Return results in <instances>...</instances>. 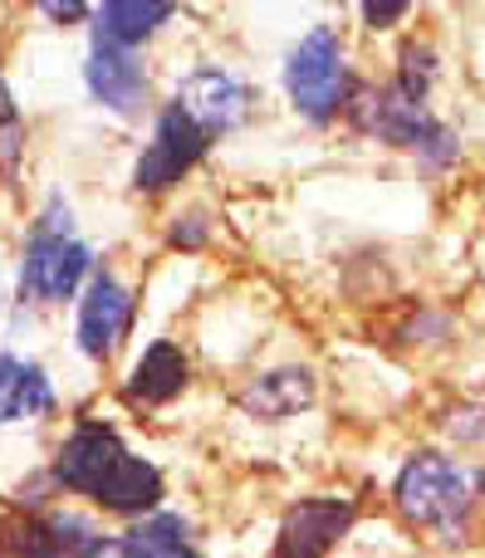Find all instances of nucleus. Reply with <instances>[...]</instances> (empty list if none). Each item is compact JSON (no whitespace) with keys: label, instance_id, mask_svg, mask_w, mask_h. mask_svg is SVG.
Listing matches in <instances>:
<instances>
[{"label":"nucleus","instance_id":"obj_1","mask_svg":"<svg viewBox=\"0 0 485 558\" xmlns=\"http://www.w3.org/2000/svg\"><path fill=\"white\" fill-rule=\"evenodd\" d=\"M54 481L113 514H153L162 505V471L118 441L113 426L78 422L54 456Z\"/></svg>","mask_w":485,"mask_h":558},{"label":"nucleus","instance_id":"obj_2","mask_svg":"<svg viewBox=\"0 0 485 558\" xmlns=\"http://www.w3.org/2000/svg\"><path fill=\"white\" fill-rule=\"evenodd\" d=\"M349 113L363 133L383 137V143H392V147H408V153H417L427 167H451L461 157V137L451 133L441 118L427 113V98L402 94L398 84L353 88Z\"/></svg>","mask_w":485,"mask_h":558},{"label":"nucleus","instance_id":"obj_3","mask_svg":"<svg viewBox=\"0 0 485 558\" xmlns=\"http://www.w3.org/2000/svg\"><path fill=\"white\" fill-rule=\"evenodd\" d=\"M392 500H398L402 520L417 524V530L461 534L471 520V505H476V490H471L466 471L451 456L417 451L408 456V465L392 481Z\"/></svg>","mask_w":485,"mask_h":558},{"label":"nucleus","instance_id":"obj_4","mask_svg":"<svg viewBox=\"0 0 485 558\" xmlns=\"http://www.w3.org/2000/svg\"><path fill=\"white\" fill-rule=\"evenodd\" d=\"M284 94H290L294 113L310 118L314 128H329L334 118L349 108L353 78L343 64V39L334 25H314L284 59Z\"/></svg>","mask_w":485,"mask_h":558},{"label":"nucleus","instance_id":"obj_5","mask_svg":"<svg viewBox=\"0 0 485 558\" xmlns=\"http://www.w3.org/2000/svg\"><path fill=\"white\" fill-rule=\"evenodd\" d=\"M88 270H94V251L74 231H29L25 260H20V294L35 304H64L84 289Z\"/></svg>","mask_w":485,"mask_h":558},{"label":"nucleus","instance_id":"obj_6","mask_svg":"<svg viewBox=\"0 0 485 558\" xmlns=\"http://www.w3.org/2000/svg\"><path fill=\"white\" fill-rule=\"evenodd\" d=\"M206 147H211V133H206L182 104L162 108L153 123V143L143 147V157H137V167H133V186L137 192H167V186H177L202 162Z\"/></svg>","mask_w":485,"mask_h":558},{"label":"nucleus","instance_id":"obj_7","mask_svg":"<svg viewBox=\"0 0 485 558\" xmlns=\"http://www.w3.org/2000/svg\"><path fill=\"white\" fill-rule=\"evenodd\" d=\"M133 314H137L133 294H128L113 275L108 270L88 275V289H84V299H78V348H84L88 357H98V363L113 357L118 348H123L128 328H133Z\"/></svg>","mask_w":485,"mask_h":558},{"label":"nucleus","instance_id":"obj_8","mask_svg":"<svg viewBox=\"0 0 485 558\" xmlns=\"http://www.w3.org/2000/svg\"><path fill=\"white\" fill-rule=\"evenodd\" d=\"M5 554H113V539L98 534L84 514H25L0 524Z\"/></svg>","mask_w":485,"mask_h":558},{"label":"nucleus","instance_id":"obj_9","mask_svg":"<svg viewBox=\"0 0 485 558\" xmlns=\"http://www.w3.org/2000/svg\"><path fill=\"white\" fill-rule=\"evenodd\" d=\"M177 104H182L211 137H221V133H235V128L251 118V88H245L235 74H226V69L202 64L177 84Z\"/></svg>","mask_w":485,"mask_h":558},{"label":"nucleus","instance_id":"obj_10","mask_svg":"<svg viewBox=\"0 0 485 558\" xmlns=\"http://www.w3.org/2000/svg\"><path fill=\"white\" fill-rule=\"evenodd\" d=\"M359 520V505L353 500H334V495H314V500H300L280 524V544L275 554L284 558H319L329 554L343 534Z\"/></svg>","mask_w":485,"mask_h":558},{"label":"nucleus","instance_id":"obj_11","mask_svg":"<svg viewBox=\"0 0 485 558\" xmlns=\"http://www.w3.org/2000/svg\"><path fill=\"white\" fill-rule=\"evenodd\" d=\"M84 84H88V94H94V104H104L108 113H118V118H137L147 104V74L128 45L94 39L88 64H84Z\"/></svg>","mask_w":485,"mask_h":558},{"label":"nucleus","instance_id":"obj_12","mask_svg":"<svg viewBox=\"0 0 485 558\" xmlns=\"http://www.w3.org/2000/svg\"><path fill=\"white\" fill-rule=\"evenodd\" d=\"M314 397H319V383L310 367H275L241 392V412L255 422H284V416H300L304 407H314Z\"/></svg>","mask_w":485,"mask_h":558},{"label":"nucleus","instance_id":"obj_13","mask_svg":"<svg viewBox=\"0 0 485 558\" xmlns=\"http://www.w3.org/2000/svg\"><path fill=\"white\" fill-rule=\"evenodd\" d=\"M172 15H177V0H98L94 5V39L137 49V45H147Z\"/></svg>","mask_w":485,"mask_h":558},{"label":"nucleus","instance_id":"obj_14","mask_svg":"<svg viewBox=\"0 0 485 558\" xmlns=\"http://www.w3.org/2000/svg\"><path fill=\"white\" fill-rule=\"evenodd\" d=\"M186 383H192L186 353L177 343H167V338H157V343H147V353L137 357L133 377H128V397L147 407H167L172 397L186 392Z\"/></svg>","mask_w":485,"mask_h":558},{"label":"nucleus","instance_id":"obj_15","mask_svg":"<svg viewBox=\"0 0 485 558\" xmlns=\"http://www.w3.org/2000/svg\"><path fill=\"white\" fill-rule=\"evenodd\" d=\"M45 412H54V387H49L45 367L29 363V357L0 353V426Z\"/></svg>","mask_w":485,"mask_h":558},{"label":"nucleus","instance_id":"obj_16","mask_svg":"<svg viewBox=\"0 0 485 558\" xmlns=\"http://www.w3.org/2000/svg\"><path fill=\"white\" fill-rule=\"evenodd\" d=\"M192 524L182 520V514H147L143 524H133V530L123 534V539H113V554H143V558H182L192 554Z\"/></svg>","mask_w":485,"mask_h":558},{"label":"nucleus","instance_id":"obj_17","mask_svg":"<svg viewBox=\"0 0 485 558\" xmlns=\"http://www.w3.org/2000/svg\"><path fill=\"white\" fill-rule=\"evenodd\" d=\"M398 59H402V69H398L392 84H398L402 94H412V98H427L432 78H437V54H432L427 45H408Z\"/></svg>","mask_w":485,"mask_h":558},{"label":"nucleus","instance_id":"obj_18","mask_svg":"<svg viewBox=\"0 0 485 558\" xmlns=\"http://www.w3.org/2000/svg\"><path fill=\"white\" fill-rule=\"evenodd\" d=\"M359 10L373 29H392L412 10V0H359Z\"/></svg>","mask_w":485,"mask_h":558},{"label":"nucleus","instance_id":"obj_19","mask_svg":"<svg viewBox=\"0 0 485 558\" xmlns=\"http://www.w3.org/2000/svg\"><path fill=\"white\" fill-rule=\"evenodd\" d=\"M35 10L54 25H78V20L94 10V0H35Z\"/></svg>","mask_w":485,"mask_h":558},{"label":"nucleus","instance_id":"obj_20","mask_svg":"<svg viewBox=\"0 0 485 558\" xmlns=\"http://www.w3.org/2000/svg\"><path fill=\"white\" fill-rule=\"evenodd\" d=\"M206 241V221L202 216H186V226H172V245L177 251H196Z\"/></svg>","mask_w":485,"mask_h":558}]
</instances>
